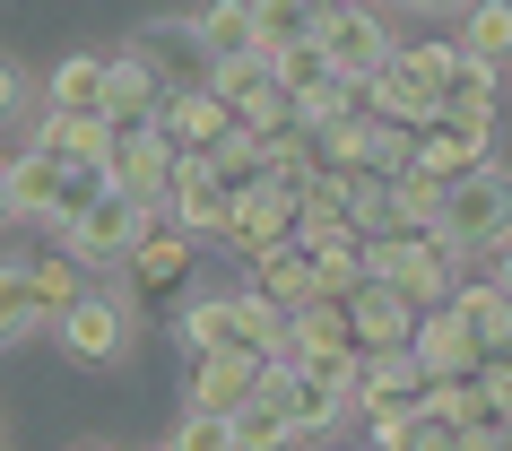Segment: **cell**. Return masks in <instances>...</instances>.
<instances>
[{"label": "cell", "mask_w": 512, "mask_h": 451, "mask_svg": "<svg viewBox=\"0 0 512 451\" xmlns=\"http://www.w3.org/2000/svg\"><path fill=\"white\" fill-rule=\"evenodd\" d=\"M157 131L174 139V157H217V148L235 139V113L217 105L209 87H174V96H165V113H157Z\"/></svg>", "instance_id": "obj_15"}, {"label": "cell", "mask_w": 512, "mask_h": 451, "mask_svg": "<svg viewBox=\"0 0 512 451\" xmlns=\"http://www.w3.org/2000/svg\"><path fill=\"white\" fill-rule=\"evenodd\" d=\"M460 53L486 61V70H504L512 61V0H478V9L460 18Z\"/></svg>", "instance_id": "obj_28"}, {"label": "cell", "mask_w": 512, "mask_h": 451, "mask_svg": "<svg viewBox=\"0 0 512 451\" xmlns=\"http://www.w3.org/2000/svg\"><path fill=\"white\" fill-rule=\"evenodd\" d=\"M304 35H313V9H296V0H252V61H278Z\"/></svg>", "instance_id": "obj_29"}, {"label": "cell", "mask_w": 512, "mask_h": 451, "mask_svg": "<svg viewBox=\"0 0 512 451\" xmlns=\"http://www.w3.org/2000/svg\"><path fill=\"white\" fill-rule=\"evenodd\" d=\"M53 339H61V356H70V365L113 373L122 356H131V304H122V295H105V287H87L79 304L53 321Z\"/></svg>", "instance_id": "obj_6"}, {"label": "cell", "mask_w": 512, "mask_h": 451, "mask_svg": "<svg viewBox=\"0 0 512 451\" xmlns=\"http://www.w3.org/2000/svg\"><path fill=\"white\" fill-rule=\"evenodd\" d=\"M0 226H18V209H9V157H0Z\"/></svg>", "instance_id": "obj_36"}, {"label": "cell", "mask_w": 512, "mask_h": 451, "mask_svg": "<svg viewBox=\"0 0 512 451\" xmlns=\"http://www.w3.org/2000/svg\"><path fill=\"white\" fill-rule=\"evenodd\" d=\"M408 347H417V373H426V382H478V365H486V356H478V339L460 330V313H452V304L417 321V339H408Z\"/></svg>", "instance_id": "obj_18"}, {"label": "cell", "mask_w": 512, "mask_h": 451, "mask_svg": "<svg viewBox=\"0 0 512 451\" xmlns=\"http://www.w3.org/2000/svg\"><path fill=\"white\" fill-rule=\"evenodd\" d=\"M495 105H504V70H486V61L460 53L452 79H443V122H486L495 131Z\"/></svg>", "instance_id": "obj_23"}, {"label": "cell", "mask_w": 512, "mask_h": 451, "mask_svg": "<svg viewBox=\"0 0 512 451\" xmlns=\"http://www.w3.org/2000/svg\"><path fill=\"white\" fill-rule=\"evenodd\" d=\"M44 113H105V53H61L44 79Z\"/></svg>", "instance_id": "obj_24"}, {"label": "cell", "mask_w": 512, "mask_h": 451, "mask_svg": "<svg viewBox=\"0 0 512 451\" xmlns=\"http://www.w3.org/2000/svg\"><path fill=\"white\" fill-rule=\"evenodd\" d=\"M365 278L408 295L417 313H443L460 295V252L443 235H391V243H365Z\"/></svg>", "instance_id": "obj_3"}, {"label": "cell", "mask_w": 512, "mask_h": 451, "mask_svg": "<svg viewBox=\"0 0 512 451\" xmlns=\"http://www.w3.org/2000/svg\"><path fill=\"white\" fill-rule=\"evenodd\" d=\"M460 44H443V35H426V44H400V53L382 61V79L356 96V105L374 113V122H400V131H426V122H443V79H452Z\"/></svg>", "instance_id": "obj_1"}, {"label": "cell", "mask_w": 512, "mask_h": 451, "mask_svg": "<svg viewBox=\"0 0 512 451\" xmlns=\"http://www.w3.org/2000/svg\"><path fill=\"white\" fill-rule=\"evenodd\" d=\"M18 339H53V304L35 295L27 261H0V347H18Z\"/></svg>", "instance_id": "obj_22"}, {"label": "cell", "mask_w": 512, "mask_h": 451, "mask_svg": "<svg viewBox=\"0 0 512 451\" xmlns=\"http://www.w3.org/2000/svg\"><path fill=\"white\" fill-rule=\"evenodd\" d=\"M191 252H200V243H191V235H174V226H157V235L139 243V252H131V261H122V269H131V278H139V295H174V287H183V278H191Z\"/></svg>", "instance_id": "obj_25"}, {"label": "cell", "mask_w": 512, "mask_h": 451, "mask_svg": "<svg viewBox=\"0 0 512 451\" xmlns=\"http://www.w3.org/2000/svg\"><path fill=\"white\" fill-rule=\"evenodd\" d=\"M27 148H44L53 165H105L113 157V122L105 113H44Z\"/></svg>", "instance_id": "obj_19"}, {"label": "cell", "mask_w": 512, "mask_h": 451, "mask_svg": "<svg viewBox=\"0 0 512 451\" xmlns=\"http://www.w3.org/2000/svg\"><path fill=\"white\" fill-rule=\"evenodd\" d=\"M165 70H157V53L148 44H131V53H105V122L113 131H148L165 113Z\"/></svg>", "instance_id": "obj_11"}, {"label": "cell", "mask_w": 512, "mask_h": 451, "mask_svg": "<svg viewBox=\"0 0 512 451\" xmlns=\"http://www.w3.org/2000/svg\"><path fill=\"white\" fill-rule=\"evenodd\" d=\"M486 165H495V131H486V122H426V131H417V174H426V183H469V174H486Z\"/></svg>", "instance_id": "obj_13"}, {"label": "cell", "mask_w": 512, "mask_h": 451, "mask_svg": "<svg viewBox=\"0 0 512 451\" xmlns=\"http://www.w3.org/2000/svg\"><path fill=\"white\" fill-rule=\"evenodd\" d=\"M165 451H235V417H183Z\"/></svg>", "instance_id": "obj_32"}, {"label": "cell", "mask_w": 512, "mask_h": 451, "mask_svg": "<svg viewBox=\"0 0 512 451\" xmlns=\"http://www.w3.org/2000/svg\"><path fill=\"white\" fill-rule=\"evenodd\" d=\"M278 243H296V183H252L235 191V217H226V252H235L243 269L261 261V252H278Z\"/></svg>", "instance_id": "obj_9"}, {"label": "cell", "mask_w": 512, "mask_h": 451, "mask_svg": "<svg viewBox=\"0 0 512 451\" xmlns=\"http://www.w3.org/2000/svg\"><path fill=\"white\" fill-rule=\"evenodd\" d=\"M478 399H486V417L512 425V356H486L478 365Z\"/></svg>", "instance_id": "obj_33"}, {"label": "cell", "mask_w": 512, "mask_h": 451, "mask_svg": "<svg viewBox=\"0 0 512 451\" xmlns=\"http://www.w3.org/2000/svg\"><path fill=\"white\" fill-rule=\"evenodd\" d=\"M287 443H296V425L278 417V408H261V399L235 417V451H287Z\"/></svg>", "instance_id": "obj_31"}, {"label": "cell", "mask_w": 512, "mask_h": 451, "mask_svg": "<svg viewBox=\"0 0 512 451\" xmlns=\"http://www.w3.org/2000/svg\"><path fill=\"white\" fill-rule=\"evenodd\" d=\"M9 209L44 217V226H70V165H53L44 148H18L9 157Z\"/></svg>", "instance_id": "obj_17"}, {"label": "cell", "mask_w": 512, "mask_h": 451, "mask_svg": "<svg viewBox=\"0 0 512 451\" xmlns=\"http://www.w3.org/2000/svg\"><path fill=\"white\" fill-rule=\"evenodd\" d=\"M243 287L261 295V304H278V313H304V304H322V295H313V261H304L296 243H278V252H261Z\"/></svg>", "instance_id": "obj_21"}, {"label": "cell", "mask_w": 512, "mask_h": 451, "mask_svg": "<svg viewBox=\"0 0 512 451\" xmlns=\"http://www.w3.org/2000/svg\"><path fill=\"white\" fill-rule=\"evenodd\" d=\"M261 373H270V356H252V347H217V356H191V417H243L252 399H261Z\"/></svg>", "instance_id": "obj_8"}, {"label": "cell", "mask_w": 512, "mask_h": 451, "mask_svg": "<svg viewBox=\"0 0 512 451\" xmlns=\"http://www.w3.org/2000/svg\"><path fill=\"white\" fill-rule=\"evenodd\" d=\"M486 287H495V295L512 304V252H495V278H486Z\"/></svg>", "instance_id": "obj_35"}, {"label": "cell", "mask_w": 512, "mask_h": 451, "mask_svg": "<svg viewBox=\"0 0 512 451\" xmlns=\"http://www.w3.org/2000/svg\"><path fill=\"white\" fill-rule=\"evenodd\" d=\"M183 347H191V356L243 347V304H235V295H191V304H183Z\"/></svg>", "instance_id": "obj_27"}, {"label": "cell", "mask_w": 512, "mask_h": 451, "mask_svg": "<svg viewBox=\"0 0 512 451\" xmlns=\"http://www.w3.org/2000/svg\"><path fill=\"white\" fill-rule=\"evenodd\" d=\"M148 235H157V209L131 200V191H105L96 209H79L70 226H61V252H70L79 269H113V261H131Z\"/></svg>", "instance_id": "obj_5"}, {"label": "cell", "mask_w": 512, "mask_h": 451, "mask_svg": "<svg viewBox=\"0 0 512 451\" xmlns=\"http://www.w3.org/2000/svg\"><path fill=\"white\" fill-rule=\"evenodd\" d=\"M434 235L452 243L460 261H495V252H512V165H486V174H469V183L443 191V217H434Z\"/></svg>", "instance_id": "obj_2"}, {"label": "cell", "mask_w": 512, "mask_h": 451, "mask_svg": "<svg viewBox=\"0 0 512 451\" xmlns=\"http://www.w3.org/2000/svg\"><path fill=\"white\" fill-rule=\"evenodd\" d=\"M27 278H35V295L53 304V321H61V313H70V304L87 295V269L70 261V252H35V261H27Z\"/></svg>", "instance_id": "obj_30"}, {"label": "cell", "mask_w": 512, "mask_h": 451, "mask_svg": "<svg viewBox=\"0 0 512 451\" xmlns=\"http://www.w3.org/2000/svg\"><path fill=\"white\" fill-rule=\"evenodd\" d=\"M313 44H322V61L339 70V87H356V96L382 79V61L400 53V35H391L382 9H313Z\"/></svg>", "instance_id": "obj_4"}, {"label": "cell", "mask_w": 512, "mask_h": 451, "mask_svg": "<svg viewBox=\"0 0 512 451\" xmlns=\"http://www.w3.org/2000/svg\"><path fill=\"white\" fill-rule=\"evenodd\" d=\"M261 408H278V417L296 425V443L356 417V399L339 391V382H322V373H304V365H270V373H261Z\"/></svg>", "instance_id": "obj_7"}, {"label": "cell", "mask_w": 512, "mask_h": 451, "mask_svg": "<svg viewBox=\"0 0 512 451\" xmlns=\"http://www.w3.org/2000/svg\"><path fill=\"white\" fill-rule=\"evenodd\" d=\"M417 304H408V295H391V287H374V278H365V287L348 295V330H356V356H391V347H408L417 339Z\"/></svg>", "instance_id": "obj_16"}, {"label": "cell", "mask_w": 512, "mask_h": 451, "mask_svg": "<svg viewBox=\"0 0 512 451\" xmlns=\"http://www.w3.org/2000/svg\"><path fill=\"white\" fill-rule=\"evenodd\" d=\"M27 113V79H18V61H0V122H18Z\"/></svg>", "instance_id": "obj_34"}, {"label": "cell", "mask_w": 512, "mask_h": 451, "mask_svg": "<svg viewBox=\"0 0 512 451\" xmlns=\"http://www.w3.org/2000/svg\"><path fill=\"white\" fill-rule=\"evenodd\" d=\"M174 139L148 122V131H113V157H105V183L131 191V200H148V209H165V191H174Z\"/></svg>", "instance_id": "obj_12"}, {"label": "cell", "mask_w": 512, "mask_h": 451, "mask_svg": "<svg viewBox=\"0 0 512 451\" xmlns=\"http://www.w3.org/2000/svg\"><path fill=\"white\" fill-rule=\"evenodd\" d=\"M165 217H174V235H191V243H226L235 183H226L209 157H183L174 165V191H165Z\"/></svg>", "instance_id": "obj_10"}, {"label": "cell", "mask_w": 512, "mask_h": 451, "mask_svg": "<svg viewBox=\"0 0 512 451\" xmlns=\"http://www.w3.org/2000/svg\"><path fill=\"white\" fill-rule=\"evenodd\" d=\"M426 399V373H417V347H391V356H356V417H408Z\"/></svg>", "instance_id": "obj_14"}, {"label": "cell", "mask_w": 512, "mask_h": 451, "mask_svg": "<svg viewBox=\"0 0 512 451\" xmlns=\"http://www.w3.org/2000/svg\"><path fill=\"white\" fill-rule=\"evenodd\" d=\"M504 451H512V425H504Z\"/></svg>", "instance_id": "obj_37"}, {"label": "cell", "mask_w": 512, "mask_h": 451, "mask_svg": "<svg viewBox=\"0 0 512 451\" xmlns=\"http://www.w3.org/2000/svg\"><path fill=\"white\" fill-rule=\"evenodd\" d=\"M452 313H460V330L478 339V356H512V304H504L495 287H469V278H460Z\"/></svg>", "instance_id": "obj_26"}, {"label": "cell", "mask_w": 512, "mask_h": 451, "mask_svg": "<svg viewBox=\"0 0 512 451\" xmlns=\"http://www.w3.org/2000/svg\"><path fill=\"white\" fill-rule=\"evenodd\" d=\"M174 27L200 44V70H209V61H243L252 53V0H217V9H191Z\"/></svg>", "instance_id": "obj_20"}]
</instances>
